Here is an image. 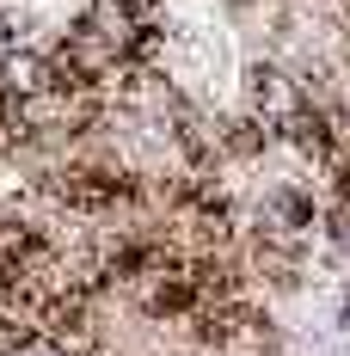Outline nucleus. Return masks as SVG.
Wrapping results in <instances>:
<instances>
[{"label": "nucleus", "mask_w": 350, "mask_h": 356, "mask_svg": "<svg viewBox=\"0 0 350 356\" xmlns=\"http://www.w3.org/2000/svg\"><path fill=\"white\" fill-rule=\"evenodd\" d=\"M31 191L37 184H31V172L19 166V154H0V209H6V203H25Z\"/></svg>", "instance_id": "4"}, {"label": "nucleus", "mask_w": 350, "mask_h": 356, "mask_svg": "<svg viewBox=\"0 0 350 356\" xmlns=\"http://www.w3.org/2000/svg\"><path fill=\"white\" fill-rule=\"evenodd\" d=\"M62 74L49 56H37L25 43H13V49H0V105H19V99H31L43 86H56Z\"/></svg>", "instance_id": "3"}, {"label": "nucleus", "mask_w": 350, "mask_h": 356, "mask_svg": "<svg viewBox=\"0 0 350 356\" xmlns=\"http://www.w3.org/2000/svg\"><path fill=\"white\" fill-rule=\"evenodd\" d=\"M314 227H319V203L301 191V184H271V191L258 197V215H252V234H258V240L308 246Z\"/></svg>", "instance_id": "2"}, {"label": "nucleus", "mask_w": 350, "mask_h": 356, "mask_svg": "<svg viewBox=\"0 0 350 356\" xmlns=\"http://www.w3.org/2000/svg\"><path fill=\"white\" fill-rule=\"evenodd\" d=\"M308 105H314V92L295 68H283V62H252L246 68V117L264 123L271 136H283Z\"/></svg>", "instance_id": "1"}]
</instances>
